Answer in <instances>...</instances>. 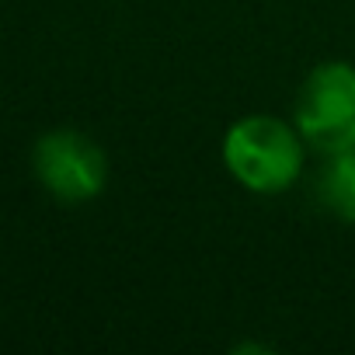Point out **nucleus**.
Wrapping results in <instances>:
<instances>
[{"label": "nucleus", "mask_w": 355, "mask_h": 355, "mask_svg": "<svg viewBox=\"0 0 355 355\" xmlns=\"http://www.w3.org/2000/svg\"><path fill=\"white\" fill-rule=\"evenodd\" d=\"M303 136L275 115L237 119L223 136V164L254 196H279L303 171Z\"/></svg>", "instance_id": "1"}, {"label": "nucleus", "mask_w": 355, "mask_h": 355, "mask_svg": "<svg viewBox=\"0 0 355 355\" xmlns=\"http://www.w3.org/2000/svg\"><path fill=\"white\" fill-rule=\"evenodd\" d=\"M293 125L324 157L355 150V67L320 63L310 70L296 98Z\"/></svg>", "instance_id": "2"}, {"label": "nucleus", "mask_w": 355, "mask_h": 355, "mask_svg": "<svg viewBox=\"0 0 355 355\" xmlns=\"http://www.w3.org/2000/svg\"><path fill=\"white\" fill-rule=\"evenodd\" d=\"M42 189L60 202H87L101 196L108 182L105 150L77 129H53L35 143L32 153Z\"/></svg>", "instance_id": "3"}, {"label": "nucleus", "mask_w": 355, "mask_h": 355, "mask_svg": "<svg viewBox=\"0 0 355 355\" xmlns=\"http://www.w3.org/2000/svg\"><path fill=\"white\" fill-rule=\"evenodd\" d=\"M317 199L334 220L355 223V150L327 153L317 174Z\"/></svg>", "instance_id": "4"}]
</instances>
